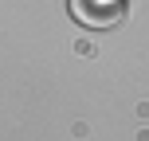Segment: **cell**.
Instances as JSON below:
<instances>
[{
	"label": "cell",
	"instance_id": "cell-1",
	"mask_svg": "<svg viewBox=\"0 0 149 141\" xmlns=\"http://www.w3.org/2000/svg\"><path fill=\"white\" fill-rule=\"evenodd\" d=\"M71 12L82 28H114L122 20V0H71Z\"/></svg>",
	"mask_w": 149,
	"mask_h": 141
}]
</instances>
